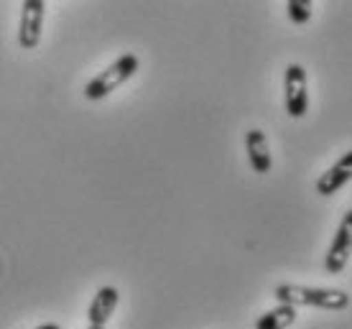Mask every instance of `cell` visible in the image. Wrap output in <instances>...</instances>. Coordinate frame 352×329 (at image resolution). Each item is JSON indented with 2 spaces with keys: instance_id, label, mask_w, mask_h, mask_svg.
Listing matches in <instances>:
<instances>
[{
  "instance_id": "cell-1",
  "label": "cell",
  "mask_w": 352,
  "mask_h": 329,
  "mask_svg": "<svg viewBox=\"0 0 352 329\" xmlns=\"http://www.w3.org/2000/svg\"><path fill=\"white\" fill-rule=\"evenodd\" d=\"M276 302L286 306H317L327 312H344L350 306V294L342 288H319V286H299V284H278L276 286Z\"/></svg>"
},
{
  "instance_id": "cell-2",
  "label": "cell",
  "mask_w": 352,
  "mask_h": 329,
  "mask_svg": "<svg viewBox=\"0 0 352 329\" xmlns=\"http://www.w3.org/2000/svg\"><path fill=\"white\" fill-rule=\"evenodd\" d=\"M138 67H141V59H138L135 54H123V56H118L107 69L95 74V77L85 84V98L92 100V102L105 100L107 95H113L120 84H125V82L131 80L133 74L138 71Z\"/></svg>"
},
{
  "instance_id": "cell-3",
  "label": "cell",
  "mask_w": 352,
  "mask_h": 329,
  "mask_svg": "<svg viewBox=\"0 0 352 329\" xmlns=\"http://www.w3.org/2000/svg\"><path fill=\"white\" fill-rule=\"evenodd\" d=\"M283 107L289 117H304L309 110V80L301 64H289L283 71Z\"/></svg>"
},
{
  "instance_id": "cell-4",
  "label": "cell",
  "mask_w": 352,
  "mask_h": 329,
  "mask_svg": "<svg viewBox=\"0 0 352 329\" xmlns=\"http://www.w3.org/2000/svg\"><path fill=\"white\" fill-rule=\"evenodd\" d=\"M46 18V3L44 0H23L21 3V21H18V46L21 49H36L41 41Z\"/></svg>"
},
{
  "instance_id": "cell-5",
  "label": "cell",
  "mask_w": 352,
  "mask_h": 329,
  "mask_svg": "<svg viewBox=\"0 0 352 329\" xmlns=\"http://www.w3.org/2000/svg\"><path fill=\"white\" fill-rule=\"evenodd\" d=\"M350 250H352V212H344L342 223L335 232V240L327 250L324 258V271L329 276H340L350 260Z\"/></svg>"
},
{
  "instance_id": "cell-6",
  "label": "cell",
  "mask_w": 352,
  "mask_h": 329,
  "mask_svg": "<svg viewBox=\"0 0 352 329\" xmlns=\"http://www.w3.org/2000/svg\"><path fill=\"white\" fill-rule=\"evenodd\" d=\"M350 179H352V151H347L340 156V161H337L335 166H329V169L317 179L314 187H317V194L332 196V194H337Z\"/></svg>"
},
{
  "instance_id": "cell-7",
  "label": "cell",
  "mask_w": 352,
  "mask_h": 329,
  "mask_svg": "<svg viewBox=\"0 0 352 329\" xmlns=\"http://www.w3.org/2000/svg\"><path fill=\"white\" fill-rule=\"evenodd\" d=\"M245 151H248V161L256 174H268L273 169V156H271V146H268V138L261 128H253L248 131L245 135Z\"/></svg>"
},
{
  "instance_id": "cell-8",
  "label": "cell",
  "mask_w": 352,
  "mask_h": 329,
  "mask_svg": "<svg viewBox=\"0 0 352 329\" xmlns=\"http://www.w3.org/2000/svg\"><path fill=\"white\" fill-rule=\"evenodd\" d=\"M118 302H120V294H118V288H115V286H100L95 299H92V304H89V309H87L89 324H95V327H105L107 321H110V317L115 314Z\"/></svg>"
},
{
  "instance_id": "cell-9",
  "label": "cell",
  "mask_w": 352,
  "mask_h": 329,
  "mask_svg": "<svg viewBox=\"0 0 352 329\" xmlns=\"http://www.w3.org/2000/svg\"><path fill=\"white\" fill-rule=\"evenodd\" d=\"M299 312L294 306H286V304H278L276 309H268L265 314H261L256 319V329H286L296 321Z\"/></svg>"
},
{
  "instance_id": "cell-10",
  "label": "cell",
  "mask_w": 352,
  "mask_h": 329,
  "mask_svg": "<svg viewBox=\"0 0 352 329\" xmlns=\"http://www.w3.org/2000/svg\"><path fill=\"white\" fill-rule=\"evenodd\" d=\"M286 10H289V18L296 26H304V23L311 21V3L309 0H289Z\"/></svg>"
},
{
  "instance_id": "cell-11",
  "label": "cell",
  "mask_w": 352,
  "mask_h": 329,
  "mask_svg": "<svg viewBox=\"0 0 352 329\" xmlns=\"http://www.w3.org/2000/svg\"><path fill=\"white\" fill-rule=\"evenodd\" d=\"M34 329H62L56 321H46V324H38V327H34Z\"/></svg>"
},
{
  "instance_id": "cell-12",
  "label": "cell",
  "mask_w": 352,
  "mask_h": 329,
  "mask_svg": "<svg viewBox=\"0 0 352 329\" xmlns=\"http://www.w3.org/2000/svg\"><path fill=\"white\" fill-rule=\"evenodd\" d=\"M85 329H105V327H95V324H89V327H85Z\"/></svg>"
}]
</instances>
